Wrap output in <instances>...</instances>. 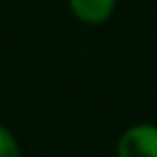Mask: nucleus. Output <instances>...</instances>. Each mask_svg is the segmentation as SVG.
Listing matches in <instances>:
<instances>
[{
  "instance_id": "nucleus-1",
  "label": "nucleus",
  "mask_w": 157,
  "mask_h": 157,
  "mask_svg": "<svg viewBox=\"0 0 157 157\" xmlns=\"http://www.w3.org/2000/svg\"><path fill=\"white\" fill-rule=\"evenodd\" d=\"M116 157H157V125L138 123L125 129L116 142Z\"/></svg>"
},
{
  "instance_id": "nucleus-2",
  "label": "nucleus",
  "mask_w": 157,
  "mask_h": 157,
  "mask_svg": "<svg viewBox=\"0 0 157 157\" xmlns=\"http://www.w3.org/2000/svg\"><path fill=\"white\" fill-rule=\"evenodd\" d=\"M69 7L80 22L97 26L112 17L116 9V0H69Z\"/></svg>"
},
{
  "instance_id": "nucleus-3",
  "label": "nucleus",
  "mask_w": 157,
  "mask_h": 157,
  "mask_svg": "<svg viewBox=\"0 0 157 157\" xmlns=\"http://www.w3.org/2000/svg\"><path fill=\"white\" fill-rule=\"evenodd\" d=\"M0 157H22L17 138L13 136V131L0 123Z\"/></svg>"
}]
</instances>
